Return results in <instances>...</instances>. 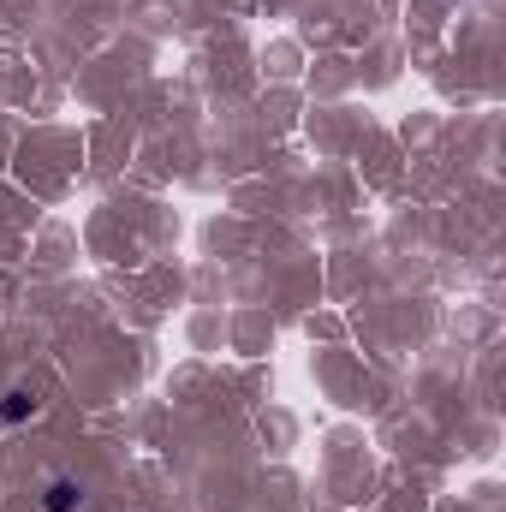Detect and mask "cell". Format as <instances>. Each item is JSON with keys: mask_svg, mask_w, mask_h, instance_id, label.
<instances>
[{"mask_svg": "<svg viewBox=\"0 0 506 512\" xmlns=\"http://www.w3.org/2000/svg\"><path fill=\"white\" fill-rule=\"evenodd\" d=\"M36 411V393L30 387H12L6 399H0V423H18V417H30Z\"/></svg>", "mask_w": 506, "mask_h": 512, "instance_id": "cell-1", "label": "cell"}, {"mask_svg": "<svg viewBox=\"0 0 506 512\" xmlns=\"http://www.w3.org/2000/svg\"><path fill=\"white\" fill-rule=\"evenodd\" d=\"M78 501H84V495H78L72 477H54V483H48V512H72Z\"/></svg>", "mask_w": 506, "mask_h": 512, "instance_id": "cell-2", "label": "cell"}]
</instances>
